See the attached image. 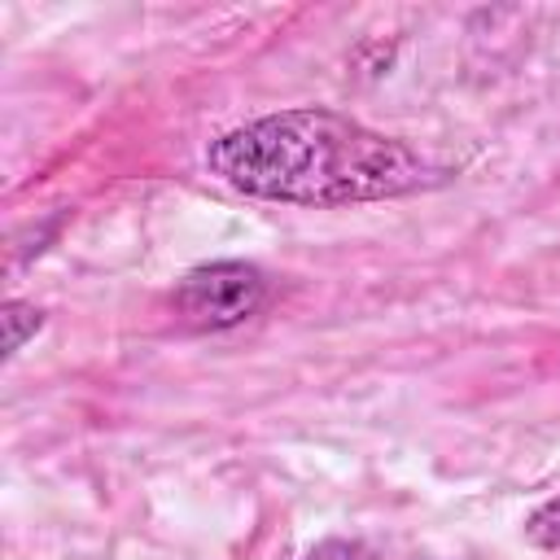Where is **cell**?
I'll use <instances>...</instances> for the list:
<instances>
[{
  "label": "cell",
  "instance_id": "7a4b0ae2",
  "mask_svg": "<svg viewBox=\"0 0 560 560\" xmlns=\"http://www.w3.org/2000/svg\"><path fill=\"white\" fill-rule=\"evenodd\" d=\"M267 302V276L254 262H201L192 271H184V280L171 293V306L179 315V324L197 328V332H223L245 324L249 315H258Z\"/></svg>",
  "mask_w": 560,
  "mask_h": 560
},
{
  "label": "cell",
  "instance_id": "6da1fadb",
  "mask_svg": "<svg viewBox=\"0 0 560 560\" xmlns=\"http://www.w3.org/2000/svg\"><path fill=\"white\" fill-rule=\"evenodd\" d=\"M206 166L228 188L284 206H359L433 184V166L411 144L315 105L214 136Z\"/></svg>",
  "mask_w": 560,
  "mask_h": 560
},
{
  "label": "cell",
  "instance_id": "5b68a950",
  "mask_svg": "<svg viewBox=\"0 0 560 560\" xmlns=\"http://www.w3.org/2000/svg\"><path fill=\"white\" fill-rule=\"evenodd\" d=\"M302 560H354V547H350L346 538H324V542H315Z\"/></svg>",
  "mask_w": 560,
  "mask_h": 560
},
{
  "label": "cell",
  "instance_id": "277c9868",
  "mask_svg": "<svg viewBox=\"0 0 560 560\" xmlns=\"http://www.w3.org/2000/svg\"><path fill=\"white\" fill-rule=\"evenodd\" d=\"M525 534H529L538 547H560V494L547 499L542 508H534V516L525 521Z\"/></svg>",
  "mask_w": 560,
  "mask_h": 560
},
{
  "label": "cell",
  "instance_id": "3957f363",
  "mask_svg": "<svg viewBox=\"0 0 560 560\" xmlns=\"http://www.w3.org/2000/svg\"><path fill=\"white\" fill-rule=\"evenodd\" d=\"M0 319H4V354H18L44 328V311L35 302H22V298H9Z\"/></svg>",
  "mask_w": 560,
  "mask_h": 560
}]
</instances>
